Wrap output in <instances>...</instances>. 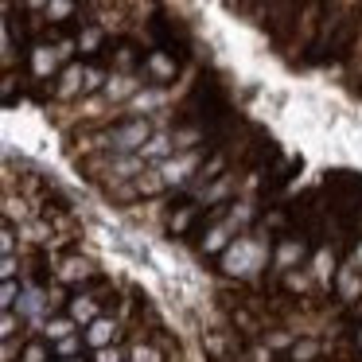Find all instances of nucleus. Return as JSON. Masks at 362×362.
I'll return each mask as SVG.
<instances>
[{"mask_svg": "<svg viewBox=\"0 0 362 362\" xmlns=\"http://www.w3.org/2000/svg\"><path fill=\"white\" fill-rule=\"evenodd\" d=\"M98 86H102V71L86 63V94H90V90H98Z\"/></svg>", "mask_w": 362, "mask_h": 362, "instance_id": "nucleus-22", "label": "nucleus"}, {"mask_svg": "<svg viewBox=\"0 0 362 362\" xmlns=\"http://www.w3.org/2000/svg\"><path fill=\"white\" fill-rule=\"evenodd\" d=\"M86 276H90V265L78 257H66L63 269H59V281H86Z\"/></svg>", "mask_w": 362, "mask_h": 362, "instance_id": "nucleus-13", "label": "nucleus"}, {"mask_svg": "<svg viewBox=\"0 0 362 362\" xmlns=\"http://www.w3.org/2000/svg\"><path fill=\"white\" fill-rule=\"evenodd\" d=\"M24 362H51L47 346H43V343H32V346H24Z\"/></svg>", "mask_w": 362, "mask_h": 362, "instance_id": "nucleus-20", "label": "nucleus"}, {"mask_svg": "<svg viewBox=\"0 0 362 362\" xmlns=\"http://www.w3.org/2000/svg\"><path fill=\"white\" fill-rule=\"evenodd\" d=\"M133 362H160V351L156 346H133Z\"/></svg>", "mask_w": 362, "mask_h": 362, "instance_id": "nucleus-21", "label": "nucleus"}, {"mask_svg": "<svg viewBox=\"0 0 362 362\" xmlns=\"http://www.w3.org/2000/svg\"><path fill=\"white\" fill-rule=\"evenodd\" d=\"M195 206H183V211H175L172 214V218H168V226H172V234H183V230H187L191 226V222H195Z\"/></svg>", "mask_w": 362, "mask_h": 362, "instance_id": "nucleus-15", "label": "nucleus"}, {"mask_svg": "<svg viewBox=\"0 0 362 362\" xmlns=\"http://www.w3.org/2000/svg\"><path fill=\"white\" fill-rule=\"evenodd\" d=\"M66 362H82V358H66Z\"/></svg>", "mask_w": 362, "mask_h": 362, "instance_id": "nucleus-29", "label": "nucleus"}, {"mask_svg": "<svg viewBox=\"0 0 362 362\" xmlns=\"http://www.w3.org/2000/svg\"><path fill=\"white\" fill-rule=\"evenodd\" d=\"M339 296H343L346 304H354V300L362 296V273H354V269H339Z\"/></svg>", "mask_w": 362, "mask_h": 362, "instance_id": "nucleus-9", "label": "nucleus"}, {"mask_svg": "<svg viewBox=\"0 0 362 362\" xmlns=\"http://www.w3.org/2000/svg\"><path fill=\"white\" fill-rule=\"evenodd\" d=\"M113 339H117V323H113V320L90 323V331H86V343H90V346H98V351H110Z\"/></svg>", "mask_w": 362, "mask_h": 362, "instance_id": "nucleus-5", "label": "nucleus"}, {"mask_svg": "<svg viewBox=\"0 0 362 362\" xmlns=\"http://www.w3.org/2000/svg\"><path fill=\"white\" fill-rule=\"evenodd\" d=\"M32 66H35V78L47 82L51 74H55V66H59V55L51 47H32Z\"/></svg>", "mask_w": 362, "mask_h": 362, "instance_id": "nucleus-8", "label": "nucleus"}, {"mask_svg": "<svg viewBox=\"0 0 362 362\" xmlns=\"http://www.w3.org/2000/svg\"><path fill=\"white\" fill-rule=\"evenodd\" d=\"M144 71L152 74V82H160V86H164V82L175 78V71H180V66H175V59L168 55V51H148V55H144Z\"/></svg>", "mask_w": 362, "mask_h": 362, "instance_id": "nucleus-4", "label": "nucleus"}, {"mask_svg": "<svg viewBox=\"0 0 362 362\" xmlns=\"http://www.w3.org/2000/svg\"><path fill=\"white\" fill-rule=\"evenodd\" d=\"M199 160H203V148L183 152V156H172L164 168H160V175H164L168 187H172V183H183V180H187V172H195V175H199V168H203Z\"/></svg>", "mask_w": 362, "mask_h": 362, "instance_id": "nucleus-3", "label": "nucleus"}, {"mask_svg": "<svg viewBox=\"0 0 362 362\" xmlns=\"http://www.w3.org/2000/svg\"><path fill=\"white\" fill-rule=\"evenodd\" d=\"M164 187H168V183H164V175H160V172H144L141 180L133 183V191H136V195H160Z\"/></svg>", "mask_w": 362, "mask_h": 362, "instance_id": "nucleus-10", "label": "nucleus"}, {"mask_svg": "<svg viewBox=\"0 0 362 362\" xmlns=\"http://www.w3.org/2000/svg\"><path fill=\"white\" fill-rule=\"evenodd\" d=\"M16 296H20V284L16 281H4V296H0L4 312H12V308H16Z\"/></svg>", "mask_w": 362, "mask_h": 362, "instance_id": "nucleus-19", "label": "nucleus"}, {"mask_svg": "<svg viewBox=\"0 0 362 362\" xmlns=\"http://www.w3.org/2000/svg\"><path fill=\"white\" fill-rule=\"evenodd\" d=\"M234 183H238V175H234V172H226V175H222V180H214L211 187L203 191V203H206V206H211V203H218V199L226 195V191L234 187Z\"/></svg>", "mask_w": 362, "mask_h": 362, "instance_id": "nucleus-11", "label": "nucleus"}, {"mask_svg": "<svg viewBox=\"0 0 362 362\" xmlns=\"http://www.w3.org/2000/svg\"><path fill=\"white\" fill-rule=\"evenodd\" d=\"M74 335V320H47V339H71Z\"/></svg>", "mask_w": 362, "mask_h": 362, "instance_id": "nucleus-16", "label": "nucleus"}, {"mask_svg": "<svg viewBox=\"0 0 362 362\" xmlns=\"http://www.w3.org/2000/svg\"><path fill=\"white\" fill-rule=\"evenodd\" d=\"M358 346H362V331H358Z\"/></svg>", "mask_w": 362, "mask_h": 362, "instance_id": "nucleus-28", "label": "nucleus"}, {"mask_svg": "<svg viewBox=\"0 0 362 362\" xmlns=\"http://www.w3.org/2000/svg\"><path fill=\"white\" fill-rule=\"evenodd\" d=\"M133 63H136V59H133V47H117V66H121V71H129Z\"/></svg>", "mask_w": 362, "mask_h": 362, "instance_id": "nucleus-24", "label": "nucleus"}, {"mask_svg": "<svg viewBox=\"0 0 362 362\" xmlns=\"http://www.w3.org/2000/svg\"><path fill=\"white\" fill-rule=\"evenodd\" d=\"M331 269H335V257H331V253L323 250L320 257H315V276H320V281H327V276H331Z\"/></svg>", "mask_w": 362, "mask_h": 362, "instance_id": "nucleus-18", "label": "nucleus"}, {"mask_svg": "<svg viewBox=\"0 0 362 362\" xmlns=\"http://www.w3.org/2000/svg\"><path fill=\"white\" fill-rule=\"evenodd\" d=\"M98 362H121V351L113 346V351H98Z\"/></svg>", "mask_w": 362, "mask_h": 362, "instance_id": "nucleus-27", "label": "nucleus"}, {"mask_svg": "<svg viewBox=\"0 0 362 362\" xmlns=\"http://www.w3.org/2000/svg\"><path fill=\"white\" fill-rule=\"evenodd\" d=\"M16 327H20V323H16V312H4V331H0V335H4V339L12 343V335H16Z\"/></svg>", "mask_w": 362, "mask_h": 362, "instance_id": "nucleus-23", "label": "nucleus"}, {"mask_svg": "<svg viewBox=\"0 0 362 362\" xmlns=\"http://www.w3.org/2000/svg\"><path fill=\"white\" fill-rule=\"evenodd\" d=\"M0 276H4V281H16V257H4V265H0Z\"/></svg>", "mask_w": 362, "mask_h": 362, "instance_id": "nucleus-25", "label": "nucleus"}, {"mask_svg": "<svg viewBox=\"0 0 362 362\" xmlns=\"http://www.w3.org/2000/svg\"><path fill=\"white\" fill-rule=\"evenodd\" d=\"M40 12L47 16V24H63V20H66V16H74L78 8H74V4H43Z\"/></svg>", "mask_w": 362, "mask_h": 362, "instance_id": "nucleus-14", "label": "nucleus"}, {"mask_svg": "<svg viewBox=\"0 0 362 362\" xmlns=\"http://www.w3.org/2000/svg\"><path fill=\"white\" fill-rule=\"evenodd\" d=\"M74 351H78V339H63V343H59V354H74Z\"/></svg>", "mask_w": 362, "mask_h": 362, "instance_id": "nucleus-26", "label": "nucleus"}, {"mask_svg": "<svg viewBox=\"0 0 362 362\" xmlns=\"http://www.w3.org/2000/svg\"><path fill=\"white\" fill-rule=\"evenodd\" d=\"M71 320L74 323H98L102 320V315H98V300L86 296V292H82V296H71Z\"/></svg>", "mask_w": 362, "mask_h": 362, "instance_id": "nucleus-6", "label": "nucleus"}, {"mask_svg": "<svg viewBox=\"0 0 362 362\" xmlns=\"http://www.w3.org/2000/svg\"><path fill=\"white\" fill-rule=\"evenodd\" d=\"M300 257H304V242H300V238H288V242L276 245V269H281V273H288Z\"/></svg>", "mask_w": 362, "mask_h": 362, "instance_id": "nucleus-7", "label": "nucleus"}, {"mask_svg": "<svg viewBox=\"0 0 362 362\" xmlns=\"http://www.w3.org/2000/svg\"><path fill=\"white\" fill-rule=\"evenodd\" d=\"M136 86H141V82L129 78V74H113L110 86H105V94L110 98H129V94H136Z\"/></svg>", "mask_w": 362, "mask_h": 362, "instance_id": "nucleus-12", "label": "nucleus"}, {"mask_svg": "<svg viewBox=\"0 0 362 362\" xmlns=\"http://www.w3.org/2000/svg\"><path fill=\"white\" fill-rule=\"evenodd\" d=\"M261 261H265V245L253 242V238H238L226 250V257H222V269H226L230 276H245V273H253V269H261Z\"/></svg>", "mask_w": 362, "mask_h": 362, "instance_id": "nucleus-2", "label": "nucleus"}, {"mask_svg": "<svg viewBox=\"0 0 362 362\" xmlns=\"http://www.w3.org/2000/svg\"><path fill=\"white\" fill-rule=\"evenodd\" d=\"M315 354H320V343H315V339H304V343L292 346V362H312Z\"/></svg>", "mask_w": 362, "mask_h": 362, "instance_id": "nucleus-17", "label": "nucleus"}, {"mask_svg": "<svg viewBox=\"0 0 362 362\" xmlns=\"http://www.w3.org/2000/svg\"><path fill=\"white\" fill-rule=\"evenodd\" d=\"M148 141H152V125L144 117H136V121H121V125L105 129L98 136V148L105 156H141L148 148Z\"/></svg>", "mask_w": 362, "mask_h": 362, "instance_id": "nucleus-1", "label": "nucleus"}]
</instances>
